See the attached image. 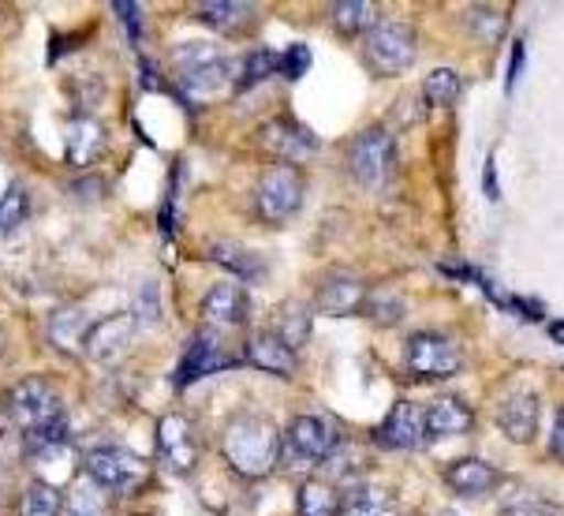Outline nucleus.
Here are the masks:
<instances>
[{"instance_id": "36", "label": "nucleus", "mask_w": 564, "mask_h": 516, "mask_svg": "<svg viewBox=\"0 0 564 516\" xmlns=\"http://www.w3.org/2000/svg\"><path fill=\"white\" fill-rule=\"evenodd\" d=\"M276 72V56L270 50H258L243 61V72H240V90H247V86L270 79V75Z\"/></svg>"}, {"instance_id": "24", "label": "nucleus", "mask_w": 564, "mask_h": 516, "mask_svg": "<svg viewBox=\"0 0 564 516\" xmlns=\"http://www.w3.org/2000/svg\"><path fill=\"white\" fill-rule=\"evenodd\" d=\"M195 15L214 31H240L243 23H251L254 4H243V0H203V4H195Z\"/></svg>"}, {"instance_id": "15", "label": "nucleus", "mask_w": 564, "mask_h": 516, "mask_svg": "<svg viewBox=\"0 0 564 516\" xmlns=\"http://www.w3.org/2000/svg\"><path fill=\"white\" fill-rule=\"evenodd\" d=\"M158 449L165 453V461L176 467V472H191L198 461L195 438H191V423L184 416H165L158 423Z\"/></svg>"}, {"instance_id": "42", "label": "nucleus", "mask_w": 564, "mask_h": 516, "mask_svg": "<svg viewBox=\"0 0 564 516\" xmlns=\"http://www.w3.org/2000/svg\"><path fill=\"white\" fill-rule=\"evenodd\" d=\"M15 427V419H12V412H8V405H4V397H0V438L8 434V430Z\"/></svg>"}, {"instance_id": "29", "label": "nucleus", "mask_w": 564, "mask_h": 516, "mask_svg": "<svg viewBox=\"0 0 564 516\" xmlns=\"http://www.w3.org/2000/svg\"><path fill=\"white\" fill-rule=\"evenodd\" d=\"M225 53L217 50V45L209 42H184L172 50V68L176 75H191V72H203V68H214V64H221Z\"/></svg>"}, {"instance_id": "9", "label": "nucleus", "mask_w": 564, "mask_h": 516, "mask_svg": "<svg viewBox=\"0 0 564 516\" xmlns=\"http://www.w3.org/2000/svg\"><path fill=\"white\" fill-rule=\"evenodd\" d=\"M337 445V430H333V423H325L322 416H295L281 442V449H289V456L300 464H322Z\"/></svg>"}, {"instance_id": "31", "label": "nucleus", "mask_w": 564, "mask_h": 516, "mask_svg": "<svg viewBox=\"0 0 564 516\" xmlns=\"http://www.w3.org/2000/svg\"><path fill=\"white\" fill-rule=\"evenodd\" d=\"M464 94V79L456 75L453 68H437V72H430L426 75V83H423V98L430 105H437V109H445V105H453L456 98Z\"/></svg>"}, {"instance_id": "6", "label": "nucleus", "mask_w": 564, "mask_h": 516, "mask_svg": "<svg viewBox=\"0 0 564 516\" xmlns=\"http://www.w3.org/2000/svg\"><path fill=\"white\" fill-rule=\"evenodd\" d=\"M4 405H8V412H12L15 423H23L26 430L64 416V405H61L56 386L50 378H37V375L15 381V386L4 394Z\"/></svg>"}, {"instance_id": "21", "label": "nucleus", "mask_w": 564, "mask_h": 516, "mask_svg": "<svg viewBox=\"0 0 564 516\" xmlns=\"http://www.w3.org/2000/svg\"><path fill=\"white\" fill-rule=\"evenodd\" d=\"M340 516H400V502L386 486H356L340 498Z\"/></svg>"}, {"instance_id": "30", "label": "nucleus", "mask_w": 564, "mask_h": 516, "mask_svg": "<svg viewBox=\"0 0 564 516\" xmlns=\"http://www.w3.org/2000/svg\"><path fill=\"white\" fill-rule=\"evenodd\" d=\"M362 314H367L375 326H397V322L404 319V300L389 289L367 292V300H362Z\"/></svg>"}, {"instance_id": "5", "label": "nucleus", "mask_w": 564, "mask_h": 516, "mask_svg": "<svg viewBox=\"0 0 564 516\" xmlns=\"http://www.w3.org/2000/svg\"><path fill=\"white\" fill-rule=\"evenodd\" d=\"M404 363L415 378H453L464 370V352L460 344L445 333H411L408 348H404Z\"/></svg>"}, {"instance_id": "41", "label": "nucleus", "mask_w": 564, "mask_h": 516, "mask_svg": "<svg viewBox=\"0 0 564 516\" xmlns=\"http://www.w3.org/2000/svg\"><path fill=\"white\" fill-rule=\"evenodd\" d=\"M520 72H523V42H512V68H509V79H505V90H512Z\"/></svg>"}, {"instance_id": "34", "label": "nucleus", "mask_w": 564, "mask_h": 516, "mask_svg": "<svg viewBox=\"0 0 564 516\" xmlns=\"http://www.w3.org/2000/svg\"><path fill=\"white\" fill-rule=\"evenodd\" d=\"M19 513L23 516H61V491L50 483H31L23 491Z\"/></svg>"}, {"instance_id": "28", "label": "nucleus", "mask_w": 564, "mask_h": 516, "mask_svg": "<svg viewBox=\"0 0 564 516\" xmlns=\"http://www.w3.org/2000/svg\"><path fill=\"white\" fill-rule=\"evenodd\" d=\"M270 333H276L289 348L295 352L300 344H307V337H311V311L303 308V303H281V311H276V326L270 330Z\"/></svg>"}, {"instance_id": "26", "label": "nucleus", "mask_w": 564, "mask_h": 516, "mask_svg": "<svg viewBox=\"0 0 564 516\" xmlns=\"http://www.w3.org/2000/svg\"><path fill=\"white\" fill-rule=\"evenodd\" d=\"M329 19L344 34H367L378 23V8L370 0H337L329 4Z\"/></svg>"}, {"instance_id": "10", "label": "nucleus", "mask_w": 564, "mask_h": 516, "mask_svg": "<svg viewBox=\"0 0 564 516\" xmlns=\"http://www.w3.org/2000/svg\"><path fill=\"white\" fill-rule=\"evenodd\" d=\"M539 419H542V400L531 389H516V394H509L497 405V427L516 445L531 442L534 430H539Z\"/></svg>"}, {"instance_id": "7", "label": "nucleus", "mask_w": 564, "mask_h": 516, "mask_svg": "<svg viewBox=\"0 0 564 516\" xmlns=\"http://www.w3.org/2000/svg\"><path fill=\"white\" fill-rule=\"evenodd\" d=\"M348 161H351V176L362 187L378 191L389 180V169H393V136L386 128H367L351 142Z\"/></svg>"}, {"instance_id": "12", "label": "nucleus", "mask_w": 564, "mask_h": 516, "mask_svg": "<svg viewBox=\"0 0 564 516\" xmlns=\"http://www.w3.org/2000/svg\"><path fill=\"white\" fill-rule=\"evenodd\" d=\"M423 438H426L423 412H419L411 400H397L393 412L386 416V423L375 430V442L381 449H393V453H400V449H415Z\"/></svg>"}, {"instance_id": "27", "label": "nucleus", "mask_w": 564, "mask_h": 516, "mask_svg": "<svg viewBox=\"0 0 564 516\" xmlns=\"http://www.w3.org/2000/svg\"><path fill=\"white\" fill-rule=\"evenodd\" d=\"M295 509H300V516H340V494L333 491V483L307 480L300 486Z\"/></svg>"}, {"instance_id": "19", "label": "nucleus", "mask_w": 564, "mask_h": 516, "mask_svg": "<svg viewBox=\"0 0 564 516\" xmlns=\"http://www.w3.org/2000/svg\"><path fill=\"white\" fill-rule=\"evenodd\" d=\"M64 150H68L72 165H90V161H98L105 150V128L90 117V112L72 117L68 136H64Z\"/></svg>"}, {"instance_id": "39", "label": "nucleus", "mask_w": 564, "mask_h": 516, "mask_svg": "<svg viewBox=\"0 0 564 516\" xmlns=\"http://www.w3.org/2000/svg\"><path fill=\"white\" fill-rule=\"evenodd\" d=\"M112 12H117L123 23H128V34H131V42H139V12L142 8L139 4H131V0H117L112 4Z\"/></svg>"}, {"instance_id": "4", "label": "nucleus", "mask_w": 564, "mask_h": 516, "mask_svg": "<svg viewBox=\"0 0 564 516\" xmlns=\"http://www.w3.org/2000/svg\"><path fill=\"white\" fill-rule=\"evenodd\" d=\"M254 206L258 217L270 225H284L295 209L303 206V176L292 165H270L258 176L254 187Z\"/></svg>"}, {"instance_id": "33", "label": "nucleus", "mask_w": 564, "mask_h": 516, "mask_svg": "<svg viewBox=\"0 0 564 516\" xmlns=\"http://www.w3.org/2000/svg\"><path fill=\"white\" fill-rule=\"evenodd\" d=\"M64 442H68V419H64V416L26 430V453H31V456L56 453V449H61Z\"/></svg>"}, {"instance_id": "18", "label": "nucleus", "mask_w": 564, "mask_h": 516, "mask_svg": "<svg viewBox=\"0 0 564 516\" xmlns=\"http://www.w3.org/2000/svg\"><path fill=\"white\" fill-rule=\"evenodd\" d=\"M362 300H367V284L351 273H333L322 281L318 289V311L325 314H359L362 311Z\"/></svg>"}, {"instance_id": "8", "label": "nucleus", "mask_w": 564, "mask_h": 516, "mask_svg": "<svg viewBox=\"0 0 564 516\" xmlns=\"http://www.w3.org/2000/svg\"><path fill=\"white\" fill-rule=\"evenodd\" d=\"M135 319H131V311L123 314H105V319L90 322V330H86L83 337V352L90 356L94 363H117L131 352V344H135Z\"/></svg>"}, {"instance_id": "32", "label": "nucleus", "mask_w": 564, "mask_h": 516, "mask_svg": "<svg viewBox=\"0 0 564 516\" xmlns=\"http://www.w3.org/2000/svg\"><path fill=\"white\" fill-rule=\"evenodd\" d=\"M26 217H31V195H26L23 184H12L0 195V236L15 233Z\"/></svg>"}, {"instance_id": "16", "label": "nucleus", "mask_w": 564, "mask_h": 516, "mask_svg": "<svg viewBox=\"0 0 564 516\" xmlns=\"http://www.w3.org/2000/svg\"><path fill=\"white\" fill-rule=\"evenodd\" d=\"M247 363L258 370H265V375H276V378H292L295 375V352L284 344L276 333H254L251 341H247Z\"/></svg>"}, {"instance_id": "17", "label": "nucleus", "mask_w": 564, "mask_h": 516, "mask_svg": "<svg viewBox=\"0 0 564 516\" xmlns=\"http://www.w3.org/2000/svg\"><path fill=\"white\" fill-rule=\"evenodd\" d=\"M262 142H265V150H270V154L284 158V161H300V158H307V154L318 150V139H314L303 123H292V120L265 123Z\"/></svg>"}, {"instance_id": "45", "label": "nucleus", "mask_w": 564, "mask_h": 516, "mask_svg": "<svg viewBox=\"0 0 564 516\" xmlns=\"http://www.w3.org/2000/svg\"><path fill=\"white\" fill-rule=\"evenodd\" d=\"M0 352H4V330H0Z\"/></svg>"}, {"instance_id": "44", "label": "nucleus", "mask_w": 564, "mask_h": 516, "mask_svg": "<svg viewBox=\"0 0 564 516\" xmlns=\"http://www.w3.org/2000/svg\"><path fill=\"white\" fill-rule=\"evenodd\" d=\"M550 337L557 341V344H564V322H553V326H550Z\"/></svg>"}, {"instance_id": "25", "label": "nucleus", "mask_w": 564, "mask_h": 516, "mask_svg": "<svg viewBox=\"0 0 564 516\" xmlns=\"http://www.w3.org/2000/svg\"><path fill=\"white\" fill-rule=\"evenodd\" d=\"M61 516H109V498L94 480H83L61 498Z\"/></svg>"}, {"instance_id": "38", "label": "nucleus", "mask_w": 564, "mask_h": 516, "mask_svg": "<svg viewBox=\"0 0 564 516\" xmlns=\"http://www.w3.org/2000/svg\"><path fill=\"white\" fill-rule=\"evenodd\" d=\"M135 326H158V319H161V300H158V284L154 281H147L139 289L135 295Z\"/></svg>"}, {"instance_id": "14", "label": "nucleus", "mask_w": 564, "mask_h": 516, "mask_svg": "<svg viewBox=\"0 0 564 516\" xmlns=\"http://www.w3.org/2000/svg\"><path fill=\"white\" fill-rule=\"evenodd\" d=\"M445 483L460 498H486V494L501 486V472L490 461H479V456H460V461L445 467Z\"/></svg>"}, {"instance_id": "2", "label": "nucleus", "mask_w": 564, "mask_h": 516, "mask_svg": "<svg viewBox=\"0 0 564 516\" xmlns=\"http://www.w3.org/2000/svg\"><path fill=\"white\" fill-rule=\"evenodd\" d=\"M86 480L112 494H139L150 483V464L120 445H105L86 453Z\"/></svg>"}, {"instance_id": "40", "label": "nucleus", "mask_w": 564, "mask_h": 516, "mask_svg": "<svg viewBox=\"0 0 564 516\" xmlns=\"http://www.w3.org/2000/svg\"><path fill=\"white\" fill-rule=\"evenodd\" d=\"M550 453L564 461V408L557 412V423H553V434H550Z\"/></svg>"}, {"instance_id": "37", "label": "nucleus", "mask_w": 564, "mask_h": 516, "mask_svg": "<svg viewBox=\"0 0 564 516\" xmlns=\"http://www.w3.org/2000/svg\"><path fill=\"white\" fill-rule=\"evenodd\" d=\"M276 72H281L284 79H303V75L311 72V50L303 42L289 45V50L276 56Z\"/></svg>"}, {"instance_id": "35", "label": "nucleus", "mask_w": 564, "mask_h": 516, "mask_svg": "<svg viewBox=\"0 0 564 516\" xmlns=\"http://www.w3.org/2000/svg\"><path fill=\"white\" fill-rule=\"evenodd\" d=\"M497 516H564V505L539 498V494H512V498L497 509Z\"/></svg>"}, {"instance_id": "23", "label": "nucleus", "mask_w": 564, "mask_h": 516, "mask_svg": "<svg viewBox=\"0 0 564 516\" xmlns=\"http://www.w3.org/2000/svg\"><path fill=\"white\" fill-rule=\"evenodd\" d=\"M206 255L214 258L217 266H225L228 273H236V277H240V281H247V284H254V281H262V277H265V262H262V255H258V251H247V247H236V244H214Z\"/></svg>"}, {"instance_id": "13", "label": "nucleus", "mask_w": 564, "mask_h": 516, "mask_svg": "<svg viewBox=\"0 0 564 516\" xmlns=\"http://www.w3.org/2000/svg\"><path fill=\"white\" fill-rule=\"evenodd\" d=\"M203 319L209 326H243L251 319V295H247L240 284L225 281V284H214L206 295H203Z\"/></svg>"}, {"instance_id": "20", "label": "nucleus", "mask_w": 564, "mask_h": 516, "mask_svg": "<svg viewBox=\"0 0 564 516\" xmlns=\"http://www.w3.org/2000/svg\"><path fill=\"white\" fill-rule=\"evenodd\" d=\"M471 408L460 397H437L434 405L423 412L426 438H448V434H467L471 430Z\"/></svg>"}, {"instance_id": "3", "label": "nucleus", "mask_w": 564, "mask_h": 516, "mask_svg": "<svg viewBox=\"0 0 564 516\" xmlns=\"http://www.w3.org/2000/svg\"><path fill=\"white\" fill-rule=\"evenodd\" d=\"M362 56L378 75H400L415 64V34L404 23L381 19L362 34Z\"/></svg>"}, {"instance_id": "43", "label": "nucleus", "mask_w": 564, "mask_h": 516, "mask_svg": "<svg viewBox=\"0 0 564 516\" xmlns=\"http://www.w3.org/2000/svg\"><path fill=\"white\" fill-rule=\"evenodd\" d=\"M486 195L497 198V176H494V161L486 165Z\"/></svg>"}, {"instance_id": "22", "label": "nucleus", "mask_w": 564, "mask_h": 516, "mask_svg": "<svg viewBox=\"0 0 564 516\" xmlns=\"http://www.w3.org/2000/svg\"><path fill=\"white\" fill-rule=\"evenodd\" d=\"M86 330H90V314H86V308H79V303L53 311V319H50V341L61 352H79Z\"/></svg>"}, {"instance_id": "1", "label": "nucleus", "mask_w": 564, "mask_h": 516, "mask_svg": "<svg viewBox=\"0 0 564 516\" xmlns=\"http://www.w3.org/2000/svg\"><path fill=\"white\" fill-rule=\"evenodd\" d=\"M221 453L243 480H262L281 461V430L258 412L236 416L221 434Z\"/></svg>"}, {"instance_id": "11", "label": "nucleus", "mask_w": 564, "mask_h": 516, "mask_svg": "<svg viewBox=\"0 0 564 516\" xmlns=\"http://www.w3.org/2000/svg\"><path fill=\"white\" fill-rule=\"evenodd\" d=\"M232 356H225L221 352V341H217V333L209 330H198L195 341H191V348L184 352V359H180L176 367V386H191L195 378H206V375H217V370H225Z\"/></svg>"}]
</instances>
